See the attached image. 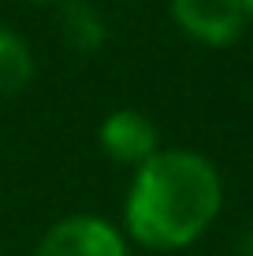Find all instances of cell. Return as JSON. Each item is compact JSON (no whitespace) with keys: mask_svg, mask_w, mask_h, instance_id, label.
I'll list each match as a JSON object with an SVG mask.
<instances>
[{"mask_svg":"<svg viewBox=\"0 0 253 256\" xmlns=\"http://www.w3.org/2000/svg\"><path fill=\"white\" fill-rule=\"evenodd\" d=\"M223 212V178L194 148H160L134 167L123 197V234L149 252H179L212 230Z\"/></svg>","mask_w":253,"mask_h":256,"instance_id":"1","label":"cell"},{"mask_svg":"<svg viewBox=\"0 0 253 256\" xmlns=\"http://www.w3.org/2000/svg\"><path fill=\"white\" fill-rule=\"evenodd\" d=\"M34 256H130L123 226L93 212H75L49 226L34 245Z\"/></svg>","mask_w":253,"mask_h":256,"instance_id":"2","label":"cell"},{"mask_svg":"<svg viewBox=\"0 0 253 256\" xmlns=\"http://www.w3.org/2000/svg\"><path fill=\"white\" fill-rule=\"evenodd\" d=\"M171 22L182 38L205 48H227L246 34V12L238 0H168Z\"/></svg>","mask_w":253,"mask_h":256,"instance_id":"3","label":"cell"},{"mask_svg":"<svg viewBox=\"0 0 253 256\" xmlns=\"http://www.w3.org/2000/svg\"><path fill=\"white\" fill-rule=\"evenodd\" d=\"M97 145L101 152L108 156L112 164L119 167H142L149 156L160 152V130H156V122L145 116V112L138 108H116L108 112V116L101 119L97 126Z\"/></svg>","mask_w":253,"mask_h":256,"instance_id":"4","label":"cell"},{"mask_svg":"<svg viewBox=\"0 0 253 256\" xmlns=\"http://www.w3.org/2000/svg\"><path fill=\"white\" fill-rule=\"evenodd\" d=\"M60 34L75 52H101L108 41V22L93 0H60Z\"/></svg>","mask_w":253,"mask_h":256,"instance_id":"5","label":"cell"},{"mask_svg":"<svg viewBox=\"0 0 253 256\" xmlns=\"http://www.w3.org/2000/svg\"><path fill=\"white\" fill-rule=\"evenodd\" d=\"M38 74L34 48L26 45L23 34L0 22V96H19Z\"/></svg>","mask_w":253,"mask_h":256,"instance_id":"6","label":"cell"},{"mask_svg":"<svg viewBox=\"0 0 253 256\" xmlns=\"http://www.w3.org/2000/svg\"><path fill=\"white\" fill-rule=\"evenodd\" d=\"M234 252H238V256H253V223H246L238 230V238H234Z\"/></svg>","mask_w":253,"mask_h":256,"instance_id":"7","label":"cell"},{"mask_svg":"<svg viewBox=\"0 0 253 256\" xmlns=\"http://www.w3.org/2000/svg\"><path fill=\"white\" fill-rule=\"evenodd\" d=\"M238 4H242V12H246V19L253 22V0H238Z\"/></svg>","mask_w":253,"mask_h":256,"instance_id":"8","label":"cell"},{"mask_svg":"<svg viewBox=\"0 0 253 256\" xmlns=\"http://www.w3.org/2000/svg\"><path fill=\"white\" fill-rule=\"evenodd\" d=\"M26 4H60V0H26Z\"/></svg>","mask_w":253,"mask_h":256,"instance_id":"9","label":"cell"}]
</instances>
